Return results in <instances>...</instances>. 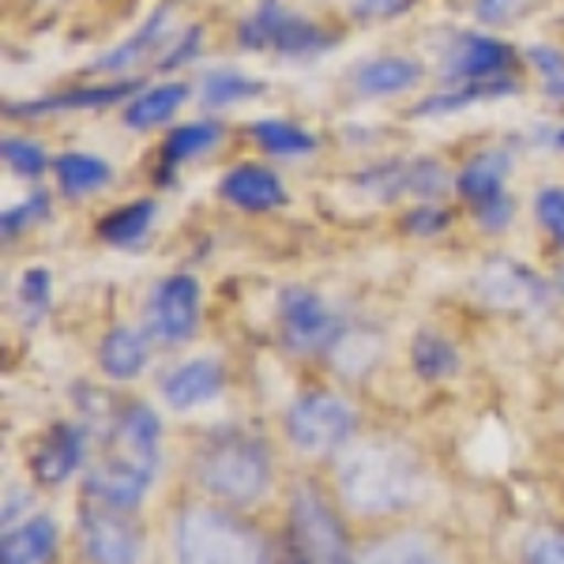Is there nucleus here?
Instances as JSON below:
<instances>
[{
  "label": "nucleus",
  "mask_w": 564,
  "mask_h": 564,
  "mask_svg": "<svg viewBox=\"0 0 564 564\" xmlns=\"http://www.w3.org/2000/svg\"><path fill=\"white\" fill-rule=\"evenodd\" d=\"M339 497L358 516H391L414 505L425 489V467L414 448L399 441H358L343 448L335 467Z\"/></svg>",
  "instance_id": "1"
},
{
  "label": "nucleus",
  "mask_w": 564,
  "mask_h": 564,
  "mask_svg": "<svg viewBox=\"0 0 564 564\" xmlns=\"http://www.w3.org/2000/svg\"><path fill=\"white\" fill-rule=\"evenodd\" d=\"M159 444L162 425L151 406H124L117 414L102 463L87 475V497L106 500V505L117 508H140L143 494L154 481V470H159Z\"/></svg>",
  "instance_id": "2"
},
{
  "label": "nucleus",
  "mask_w": 564,
  "mask_h": 564,
  "mask_svg": "<svg viewBox=\"0 0 564 564\" xmlns=\"http://www.w3.org/2000/svg\"><path fill=\"white\" fill-rule=\"evenodd\" d=\"M196 478L226 505H257L271 489V452L252 433H218L199 452Z\"/></svg>",
  "instance_id": "3"
},
{
  "label": "nucleus",
  "mask_w": 564,
  "mask_h": 564,
  "mask_svg": "<svg viewBox=\"0 0 564 564\" xmlns=\"http://www.w3.org/2000/svg\"><path fill=\"white\" fill-rule=\"evenodd\" d=\"M177 564H271L257 527L218 508H185L177 520Z\"/></svg>",
  "instance_id": "4"
},
{
  "label": "nucleus",
  "mask_w": 564,
  "mask_h": 564,
  "mask_svg": "<svg viewBox=\"0 0 564 564\" xmlns=\"http://www.w3.org/2000/svg\"><path fill=\"white\" fill-rule=\"evenodd\" d=\"M290 564H350L347 531L313 486H297L286 520Z\"/></svg>",
  "instance_id": "5"
},
{
  "label": "nucleus",
  "mask_w": 564,
  "mask_h": 564,
  "mask_svg": "<svg viewBox=\"0 0 564 564\" xmlns=\"http://www.w3.org/2000/svg\"><path fill=\"white\" fill-rule=\"evenodd\" d=\"M238 45L249 53H279V57H321L335 45L324 26L308 23L305 15L282 8L279 0H263L238 23Z\"/></svg>",
  "instance_id": "6"
},
{
  "label": "nucleus",
  "mask_w": 564,
  "mask_h": 564,
  "mask_svg": "<svg viewBox=\"0 0 564 564\" xmlns=\"http://www.w3.org/2000/svg\"><path fill=\"white\" fill-rule=\"evenodd\" d=\"M358 411L335 391H305L286 411V436L302 456H327L350 444Z\"/></svg>",
  "instance_id": "7"
},
{
  "label": "nucleus",
  "mask_w": 564,
  "mask_h": 564,
  "mask_svg": "<svg viewBox=\"0 0 564 564\" xmlns=\"http://www.w3.org/2000/svg\"><path fill=\"white\" fill-rule=\"evenodd\" d=\"M135 508H117L87 497L79 508V542L95 564H140L143 531L135 523Z\"/></svg>",
  "instance_id": "8"
},
{
  "label": "nucleus",
  "mask_w": 564,
  "mask_h": 564,
  "mask_svg": "<svg viewBox=\"0 0 564 564\" xmlns=\"http://www.w3.org/2000/svg\"><path fill=\"white\" fill-rule=\"evenodd\" d=\"M279 332L286 350L316 354L339 343V321L324 305V297L308 286H286L279 294Z\"/></svg>",
  "instance_id": "9"
},
{
  "label": "nucleus",
  "mask_w": 564,
  "mask_h": 564,
  "mask_svg": "<svg viewBox=\"0 0 564 564\" xmlns=\"http://www.w3.org/2000/svg\"><path fill=\"white\" fill-rule=\"evenodd\" d=\"M199 327V282L185 271L154 282L148 297V335L162 347H181Z\"/></svg>",
  "instance_id": "10"
},
{
  "label": "nucleus",
  "mask_w": 564,
  "mask_h": 564,
  "mask_svg": "<svg viewBox=\"0 0 564 564\" xmlns=\"http://www.w3.org/2000/svg\"><path fill=\"white\" fill-rule=\"evenodd\" d=\"M174 15L177 8L174 4H159L148 20L140 23V31L129 34L124 42H117L113 50L102 53V57L90 65V72H98V76H117V79H132L129 72H135L143 65V61H151L154 53L162 50L170 39H174Z\"/></svg>",
  "instance_id": "11"
},
{
  "label": "nucleus",
  "mask_w": 564,
  "mask_h": 564,
  "mask_svg": "<svg viewBox=\"0 0 564 564\" xmlns=\"http://www.w3.org/2000/svg\"><path fill=\"white\" fill-rule=\"evenodd\" d=\"M475 290L486 305L494 308H542L550 302V286L545 279L534 275L531 268L512 260H494L481 268V275L475 279Z\"/></svg>",
  "instance_id": "12"
},
{
  "label": "nucleus",
  "mask_w": 564,
  "mask_h": 564,
  "mask_svg": "<svg viewBox=\"0 0 564 564\" xmlns=\"http://www.w3.org/2000/svg\"><path fill=\"white\" fill-rule=\"evenodd\" d=\"M218 196L245 215L279 212V207L290 199L279 174H271L268 166H257V162H241V166L226 170L223 181H218Z\"/></svg>",
  "instance_id": "13"
},
{
  "label": "nucleus",
  "mask_w": 564,
  "mask_h": 564,
  "mask_svg": "<svg viewBox=\"0 0 564 564\" xmlns=\"http://www.w3.org/2000/svg\"><path fill=\"white\" fill-rule=\"evenodd\" d=\"M84 448L87 433L76 422H57L50 425V433L39 441V448L31 452V475L42 486H61L84 467Z\"/></svg>",
  "instance_id": "14"
},
{
  "label": "nucleus",
  "mask_w": 564,
  "mask_h": 564,
  "mask_svg": "<svg viewBox=\"0 0 564 564\" xmlns=\"http://www.w3.org/2000/svg\"><path fill=\"white\" fill-rule=\"evenodd\" d=\"M223 384L226 372L215 358H193L162 377V399L174 411H199V406L215 403L223 395Z\"/></svg>",
  "instance_id": "15"
},
{
  "label": "nucleus",
  "mask_w": 564,
  "mask_h": 564,
  "mask_svg": "<svg viewBox=\"0 0 564 564\" xmlns=\"http://www.w3.org/2000/svg\"><path fill=\"white\" fill-rule=\"evenodd\" d=\"M516 65L512 45L489 34H463L459 45L448 57V76L459 84H478V79H500L508 76V68Z\"/></svg>",
  "instance_id": "16"
},
{
  "label": "nucleus",
  "mask_w": 564,
  "mask_h": 564,
  "mask_svg": "<svg viewBox=\"0 0 564 564\" xmlns=\"http://www.w3.org/2000/svg\"><path fill=\"white\" fill-rule=\"evenodd\" d=\"M508 170H512V159H508V151H500V148L478 151L475 159H467V166L456 174V193L470 204V215H478V212H486V207L500 204V199H508V193H505Z\"/></svg>",
  "instance_id": "17"
},
{
  "label": "nucleus",
  "mask_w": 564,
  "mask_h": 564,
  "mask_svg": "<svg viewBox=\"0 0 564 564\" xmlns=\"http://www.w3.org/2000/svg\"><path fill=\"white\" fill-rule=\"evenodd\" d=\"M143 90L135 79H113V84H98V87H68L61 95L39 98V102H20V106H8L12 117H39V113H61V109H102L113 106L121 98L135 95Z\"/></svg>",
  "instance_id": "18"
},
{
  "label": "nucleus",
  "mask_w": 564,
  "mask_h": 564,
  "mask_svg": "<svg viewBox=\"0 0 564 564\" xmlns=\"http://www.w3.org/2000/svg\"><path fill=\"white\" fill-rule=\"evenodd\" d=\"M425 79L422 61L414 57H372L354 68V90L366 98H391L414 90Z\"/></svg>",
  "instance_id": "19"
},
{
  "label": "nucleus",
  "mask_w": 564,
  "mask_h": 564,
  "mask_svg": "<svg viewBox=\"0 0 564 564\" xmlns=\"http://www.w3.org/2000/svg\"><path fill=\"white\" fill-rule=\"evenodd\" d=\"M148 339L151 335L140 332V327L117 324L102 339V347H98V366H102L106 377H113V380H135L143 369H148V358H151Z\"/></svg>",
  "instance_id": "20"
},
{
  "label": "nucleus",
  "mask_w": 564,
  "mask_h": 564,
  "mask_svg": "<svg viewBox=\"0 0 564 564\" xmlns=\"http://www.w3.org/2000/svg\"><path fill=\"white\" fill-rule=\"evenodd\" d=\"M57 553V523L50 516H34L15 531H4L0 564H53Z\"/></svg>",
  "instance_id": "21"
},
{
  "label": "nucleus",
  "mask_w": 564,
  "mask_h": 564,
  "mask_svg": "<svg viewBox=\"0 0 564 564\" xmlns=\"http://www.w3.org/2000/svg\"><path fill=\"white\" fill-rule=\"evenodd\" d=\"M185 102H188V84H181V79L143 87L140 95H132V102L124 106V124L135 132L159 129V124H166Z\"/></svg>",
  "instance_id": "22"
},
{
  "label": "nucleus",
  "mask_w": 564,
  "mask_h": 564,
  "mask_svg": "<svg viewBox=\"0 0 564 564\" xmlns=\"http://www.w3.org/2000/svg\"><path fill=\"white\" fill-rule=\"evenodd\" d=\"M512 95H520V84H516L512 76L478 79V84H459L456 90H436V95H430L425 102L414 106V117H448L467 106L494 102V98H512Z\"/></svg>",
  "instance_id": "23"
},
{
  "label": "nucleus",
  "mask_w": 564,
  "mask_h": 564,
  "mask_svg": "<svg viewBox=\"0 0 564 564\" xmlns=\"http://www.w3.org/2000/svg\"><path fill=\"white\" fill-rule=\"evenodd\" d=\"M53 177H57V188L68 199H84L113 181V166L90 151H65L53 162Z\"/></svg>",
  "instance_id": "24"
},
{
  "label": "nucleus",
  "mask_w": 564,
  "mask_h": 564,
  "mask_svg": "<svg viewBox=\"0 0 564 564\" xmlns=\"http://www.w3.org/2000/svg\"><path fill=\"white\" fill-rule=\"evenodd\" d=\"M154 199H132V204L113 207L102 223H98V241L113 245V249H129L148 238L151 223H154Z\"/></svg>",
  "instance_id": "25"
},
{
  "label": "nucleus",
  "mask_w": 564,
  "mask_h": 564,
  "mask_svg": "<svg viewBox=\"0 0 564 564\" xmlns=\"http://www.w3.org/2000/svg\"><path fill=\"white\" fill-rule=\"evenodd\" d=\"M249 135L275 159H302V154H313L321 148L313 132H305L294 121H282V117H260V121L249 124Z\"/></svg>",
  "instance_id": "26"
},
{
  "label": "nucleus",
  "mask_w": 564,
  "mask_h": 564,
  "mask_svg": "<svg viewBox=\"0 0 564 564\" xmlns=\"http://www.w3.org/2000/svg\"><path fill=\"white\" fill-rule=\"evenodd\" d=\"M411 361L417 369V377L430 380V384H441V380L456 377L459 372V350L452 347V339H444L441 332H433V327H422V332L414 335L411 343Z\"/></svg>",
  "instance_id": "27"
},
{
  "label": "nucleus",
  "mask_w": 564,
  "mask_h": 564,
  "mask_svg": "<svg viewBox=\"0 0 564 564\" xmlns=\"http://www.w3.org/2000/svg\"><path fill=\"white\" fill-rule=\"evenodd\" d=\"M223 140V124L218 121H188L166 135L162 143V177H170V170L181 162H193L199 154L215 151V143Z\"/></svg>",
  "instance_id": "28"
},
{
  "label": "nucleus",
  "mask_w": 564,
  "mask_h": 564,
  "mask_svg": "<svg viewBox=\"0 0 564 564\" xmlns=\"http://www.w3.org/2000/svg\"><path fill=\"white\" fill-rule=\"evenodd\" d=\"M354 564H444V557L425 534H391L372 542Z\"/></svg>",
  "instance_id": "29"
},
{
  "label": "nucleus",
  "mask_w": 564,
  "mask_h": 564,
  "mask_svg": "<svg viewBox=\"0 0 564 564\" xmlns=\"http://www.w3.org/2000/svg\"><path fill=\"white\" fill-rule=\"evenodd\" d=\"M260 90H263L260 79H249V76H241V72H212V76H204V84H199V98L215 109H230L238 102L257 98Z\"/></svg>",
  "instance_id": "30"
},
{
  "label": "nucleus",
  "mask_w": 564,
  "mask_h": 564,
  "mask_svg": "<svg viewBox=\"0 0 564 564\" xmlns=\"http://www.w3.org/2000/svg\"><path fill=\"white\" fill-rule=\"evenodd\" d=\"M452 188V177L444 170V162L436 159H414L403 162V193L417 199H441Z\"/></svg>",
  "instance_id": "31"
},
{
  "label": "nucleus",
  "mask_w": 564,
  "mask_h": 564,
  "mask_svg": "<svg viewBox=\"0 0 564 564\" xmlns=\"http://www.w3.org/2000/svg\"><path fill=\"white\" fill-rule=\"evenodd\" d=\"M0 154H4V166L12 170L15 177H42L45 166H50V154L39 140H26V135H4V143H0Z\"/></svg>",
  "instance_id": "32"
},
{
  "label": "nucleus",
  "mask_w": 564,
  "mask_h": 564,
  "mask_svg": "<svg viewBox=\"0 0 564 564\" xmlns=\"http://www.w3.org/2000/svg\"><path fill=\"white\" fill-rule=\"evenodd\" d=\"M50 297H53V271L34 263L20 275V308L26 316V324H39L50 313Z\"/></svg>",
  "instance_id": "33"
},
{
  "label": "nucleus",
  "mask_w": 564,
  "mask_h": 564,
  "mask_svg": "<svg viewBox=\"0 0 564 564\" xmlns=\"http://www.w3.org/2000/svg\"><path fill=\"white\" fill-rule=\"evenodd\" d=\"M45 215H50V193H31L0 215V234H4V241H12V238H20L26 226L42 223Z\"/></svg>",
  "instance_id": "34"
},
{
  "label": "nucleus",
  "mask_w": 564,
  "mask_h": 564,
  "mask_svg": "<svg viewBox=\"0 0 564 564\" xmlns=\"http://www.w3.org/2000/svg\"><path fill=\"white\" fill-rule=\"evenodd\" d=\"M534 218L557 249H564V185H550L534 196Z\"/></svg>",
  "instance_id": "35"
},
{
  "label": "nucleus",
  "mask_w": 564,
  "mask_h": 564,
  "mask_svg": "<svg viewBox=\"0 0 564 564\" xmlns=\"http://www.w3.org/2000/svg\"><path fill=\"white\" fill-rule=\"evenodd\" d=\"M527 61L542 76V87L550 98H564V53L553 45H527Z\"/></svg>",
  "instance_id": "36"
},
{
  "label": "nucleus",
  "mask_w": 564,
  "mask_h": 564,
  "mask_svg": "<svg viewBox=\"0 0 564 564\" xmlns=\"http://www.w3.org/2000/svg\"><path fill=\"white\" fill-rule=\"evenodd\" d=\"M452 223V215L444 212L441 204H433V199H425V204H417L414 212H406L403 218V230L411 234V238H436V234H444Z\"/></svg>",
  "instance_id": "37"
},
{
  "label": "nucleus",
  "mask_w": 564,
  "mask_h": 564,
  "mask_svg": "<svg viewBox=\"0 0 564 564\" xmlns=\"http://www.w3.org/2000/svg\"><path fill=\"white\" fill-rule=\"evenodd\" d=\"M475 20L486 26H508L531 8V0H475Z\"/></svg>",
  "instance_id": "38"
},
{
  "label": "nucleus",
  "mask_w": 564,
  "mask_h": 564,
  "mask_svg": "<svg viewBox=\"0 0 564 564\" xmlns=\"http://www.w3.org/2000/svg\"><path fill=\"white\" fill-rule=\"evenodd\" d=\"M523 561L527 564H564V534L542 531V534H534V539H527Z\"/></svg>",
  "instance_id": "39"
},
{
  "label": "nucleus",
  "mask_w": 564,
  "mask_h": 564,
  "mask_svg": "<svg viewBox=\"0 0 564 564\" xmlns=\"http://www.w3.org/2000/svg\"><path fill=\"white\" fill-rule=\"evenodd\" d=\"M414 0H350V12L358 20H391V15L406 12Z\"/></svg>",
  "instance_id": "40"
},
{
  "label": "nucleus",
  "mask_w": 564,
  "mask_h": 564,
  "mask_svg": "<svg viewBox=\"0 0 564 564\" xmlns=\"http://www.w3.org/2000/svg\"><path fill=\"white\" fill-rule=\"evenodd\" d=\"M199 42H204V26H188V31L181 34V42L174 45V50H166V57L159 61V68L166 72V68L185 65L188 57H196V53H199Z\"/></svg>",
  "instance_id": "41"
},
{
  "label": "nucleus",
  "mask_w": 564,
  "mask_h": 564,
  "mask_svg": "<svg viewBox=\"0 0 564 564\" xmlns=\"http://www.w3.org/2000/svg\"><path fill=\"white\" fill-rule=\"evenodd\" d=\"M553 148H561V151H564V129L553 132Z\"/></svg>",
  "instance_id": "42"
}]
</instances>
